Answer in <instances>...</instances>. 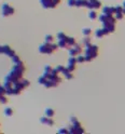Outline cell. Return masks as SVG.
Listing matches in <instances>:
<instances>
[{
	"label": "cell",
	"instance_id": "cell-10",
	"mask_svg": "<svg viewBox=\"0 0 125 134\" xmlns=\"http://www.w3.org/2000/svg\"><path fill=\"white\" fill-rule=\"evenodd\" d=\"M40 122H41L42 124H46V125H50V127H52V125H54V120L51 119V117H42V118H40Z\"/></svg>",
	"mask_w": 125,
	"mask_h": 134
},
{
	"label": "cell",
	"instance_id": "cell-1",
	"mask_svg": "<svg viewBox=\"0 0 125 134\" xmlns=\"http://www.w3.org/2000/svg\"><path fill=\"white\" fill-rule=\"evenodd\" d=\"M99 48L95 44H90V46L85 47V51H84V55H85L86 62H91L92 60L97 58Z\"/></svg>",
	"mask_w": 125,
	"mask_h": 134
},
{
	"label": "cell",
	"instance_id": "cell-7",
	"mask_svg": "<svg viewBox=\"0 0 125 134\" xmlns=\"http://www.w3.org/2000/svg\"><path fill=\"white\" fill-rule=\"evenodd\" d=\"M110 34V31H109L106 27H102V28H98V29H96L95 31V36H96V38H103L104 36H106V35H109Z\"/></svg>",
	"mask_w": 125,
	"mask_h": 134
},
{
	"label": "cell",
	"instance_id": "cell-14",
	"mask_svg": "<svg viewBox=\"0 0 125 134\" xmlns=\"http://www.w3.org/2000/svg\"><path fill=\"white\" fill-rule=\"evenodd\" d=\"M87 5H88V0H77V8L87 7Z\"/></svg>",
	"mask_w": 125,
	"mask_h": 134
},
{
	"label": "cell",
	"instance_id": "cell-8",
	"mask_svg": "<svg viewBox=\"0 0 125 134\" xmlns=\"http://www.w3.org/2000/svg\"><path fill=\"white\" fill-rule=\"evenodd\" d=\"M102 7V2L99 0H88V5L86 8L91 10H94V9H99Z\"/></svg>",
	"mask_w": 125,
	"mask_h": 134
},
{
	"label": "cell",
	"instance_id": "cell-11",
	"mask_svg": "<svg viewBox=\"0 0 125 134\" xmlns=\"http://www.w3.org/2000/svg\"><path fill=\"white\" fill-rule=\"evenodd\" d=\"M3 47V54H6L8 56H10V58H12L13 55H15V52L13 49H11L8 44H6V46H2Z\"/></svg>",
	"mask_w": 125,
	"mask_h": 134
},
{
	"label": "cell",
	"instance_id": "cell-13",
	"mask_svg": "<svg viewBox=\"0 0 125 134\" xmlns=\"http://www.w3.org/2000/svg\"><path fill=\"white\" fill-rule=\"evenodd\" d=\"M67 37H68V36H67ZM57 44H58V47L62 48V49H65V48H68V47H69V46H68V43H67V38H66V39L58 40V41H57Z\"/></svg>",
	"mask_w": 125,
	"mask_h": 134
},
{
	"label": "cell",
	"instance_id": "cell-9",
	"mask_svg": "<svg viewBox=\"0 0 125 134\" xmlns=\"http://www.w3.org/2000/svg\"><path fill=\"white\" fill-rule=\"evenodd\" d=\"M40 3L45 9H54L55 8L53 5V0H40Z\"/></svg>",
	"mask_w": 125,
	"mask_h": 134
},
{
	"label": "cell",
	"instance_id": "cell-6",
	"mask_svg": "<svg viewBox=\"0 0 125 134\" xmlns=\"http://www.w3.org/2000/svg\"><path fill=\"white\" fill-rule=\"evenodd\" d=\"M84 129L82 128V125L80 124L79 121H76V122H72V125L69 130V133H83Z\"/></svg>",
	"mask_w": 125,
	"mask_h": 134
},
{
	"label": "cell",
	"instance_id": "cell-29",
	"mask_svg": "<svg viewBox=\"0 0 125 134\" xmlns=\"http://www.w3.org/2000/svg\"><path fill=\"white\" fill-rule=\"evenodd\" d=\"M67 3L69 7H77V0H68Z\"/></svg>",
	"mask_w": 125,
	"mask_h": 134
},
{
	"label": "cell",
	"instance_id": "cell-19",
	"mask_svg": "<svg viewBox=\"0 0 125 134\" xmlns=\"http://www.w3.org/2000/svg\"><path fill=\"white\" fill-rule=\"evenodd\" d=\"M83 44H84V47H87V46H90V44H92L90 36H85V38L83 39Z\"/></svg>",
	"mask_w": 125,
	"mask_h": 134
},
{
	"label": "cell",
	"instance_id": "cell-3",
	"mask_svg": "<svg viewBox=\"0 0 125 134\" xmlns=\"http://www.w3.org/2000/svg\"><path fill=\"white\" fill-rule=\"evenodd\" d=\"M98 20L103 23V26L113 25V24H115V22H116L115 16L108 15V14H105V13H103L102 15H99V16H98Z\"/></svg>",
	"mask_w": 125,
	"mask_h": 134
},
{
	"label": "cell",
	"instance_id": "cell-25",
	"mask_svg": "<svg viewBox=\"0 0 125 134\" xmlns=\"http://www.w3.org/2000/svg\"><path fill=\"white\" fill-rule=\"evenodd\" d=\"M11 59H12V62H13V64H17V63L21 62V59H19V56H17L16 54L13 55Z\"/></svg>",
	"mask_w": 125,
	"mask_h": 134
},
{
	"label": "cell",
	"instance_id": "cell-23",
	"mask_svg": "<svg viewBox=\"0 0 125 134\" xmlns=\"http://www.w3.org/2000/svg\"><path fill=\"white\" fill-rule=\"evenodd\" d=\"M77 60H78V63H84V62H86L85 55H81V54H79L78 56H77Z\"/></svg>",
	"mask_w": 125,
	"mask_h": 134
},
{
	"label": "cell",
	"instance_id": "cell-22",
	"mask_svg": "<svg viewBox=\"0 0 125 134\" xmlns=\"http://www.w3.org/2000/svg\"><path fill=\"white\" fill-rule=\"evenodd\" d=\"M46 80H47V78L44 75H42V76H40V78L38 79V82L40 83V84H43L44 86V83L46 82Z\"/></svg>",
	"mask_w": 125,
	"mask_h": 134
},
{
	"label": "cell",
	"instance_id": "cell-2",
	"mask_svg": "<svg viewBox=\"0 0 125 134\" xmlns=\"http://www.w3.org/2000/svg\"><path fill=\"white\" fill-rule=\"evenodd\" d=\"M58 48H59L58 44H56L54 42H52V43L44 42L39 47V52L42 54H51V53H53L54 51L57 50Z\"/></svg>",
	"mask_w": 125,
	"mask_h": 134
},
{
	"label": "cell",
	"instance_id": "cell-21",
	"mask_svg": "<svg viewBox=\"0 0 125 134\" xmlns=\"http://www.w3.org/2000/svg\"><path fill=\"white\" fill-rule=\"evenodd\" d=\"M57 40H62V39H66L67 38V36H66V34L65 32H63V31H59V32H57Z\"/></svg>",
	"mask_w": 125,
	"mask_h": 134
},
{
	"label": "cell",
	"instance_id": "cell-27",
	"mask_svg": "<svg viewBox=\"0 0 125 134\" xmlns=\"http://www.w3.org/2000/svg\"><path fill=\"white\" fill-rule=\"evenodd\" d=\"M0 103L1 104H7L8 103V97L6 96V94L0 95Z\"/></svg>",
	"mask_w": 125,
	"mask_h": 134
},
{
	"label": "cell",
	"instance_id": "cell-36",
	"mask_svg": "<svg viewBox=\"0 0 125 134\" xmlns=\"http://www.w3.org/2000/svg\"><path fill=\"white\" fill-rule=\"evenodd\" d=\"M122 7H123V14L125 15V1L123 2V6H122Z\"/></svg>",
	"mask_w": 125,
	"mask_h": 134
},
{
	"label": "cell",
	"instance_id": "cell-18",
	"mask_svg": "<svg viewBox=\"0 0 125 134\" xmlns=\"http://www.w3.org/2000/svg\"><path fill=\"white\" fill-rule=\"evenodd\" d=\"M67 43L69 47H72L76 44V39L73 37H67Z\"/></svg>",
	"mask_w": 125,
	"mask_h": 134
},
{
	"label": "cell",
	"instance_id": "cell-35",
	"mask_svg": "<svg viewBox=\"0 0 125 134\" xmlns=\"http://www.w3.org/2000/svg\"><path fill=\"white\" fill-rule=\"evenodd\" d=\"M0 54H3V47L0 46Z\"/></svg>",
	"mask_w": 125,
	"mask_h": 134
},
{
	"label": "cell",
	"instance_id": "cell-34",
	"mask_svg": "<svg viewBox=\"0 0 125 134\" xmlns=\"http://www.w3.org/2000/svg\"><path fill=\"white\" fill-rule=\"evenodd\" d=\"M22 81L24 82V84H25L26 87H28V86H29V81H28V80H26V79H22Z\"/></svg>",
	"mask_w": 125,
	"mask_h": 134
},
{
	"label": "cell",
	"instance_id": "cell-33",
	"mask_svg": "<svg viewBox=\"0 0 125 134\" xmlns=\"http://www.w3.org/2000/svg\"><path fill=\"white\" fill-rule=\"evenodd\" d=\"M69 131H68L67 129H59L58 131H57V133H68Z\"/></svg>",
	"mask_w": 125,
	"mask_h": 134
},
{
	"label": "cell",
	"instance_id": "cell-5",
	"mask_svg": "<svg viewBox=\"0 0 125 134\" xmlns=\"http://www.w3.org/2000/svg\"><path fill=\"white\" fill-rule=\"evenodd\" d=\"M81 52H82V47L77 43L68 50V53H69L70 56H78L79 54H81Z\"/></svg>",
	"mask_w": 125,
	"mask_h": 134
},
{
	"label": "cell",
	"instance_id": "cell-30",
	"mask_svg": "<svg viewBox=\"0 0 125 134\" xmlns=\"http://www.w3.org/2000/svg\"><path fill=\"white\" fill-rule=\"evenodd\" d=\"M2 94H7V90L5 87L0 84V95H2Z\"/></svg>",
	"mask_w": 125,
	"mask_h": 134
},
{
	"label": "cell",
	"instance_id": "cell-4",
	"mask_svg": "<svg viewBox=\"0 0 125 134\" xmlns=\"http://www.w3.org/2000/svg\"><path fill=\"white\" fill-rule=\"evenodd\" d=\"M1 13L3 16H10L14 13V8L11 7L9 3H3L1 8Z\"/></svg>",
	"mask_w": 125,
	"mask_h": 134
},
{
	"label": "cell",
	"instance_id": "cell-24",
	"mask_svg": "<svg viewBox=\"0 0 125 134\" xmlns=\"http://www.w3.org/2000/svg\"><path fill=\"white\" fill-rule=\"evenodd\" d=\"M76 65L77 64H74V63H68V65H67L68 70H69V71H73L76 69Z\"/></svg>",
	"mask_w": 125,
	"mask_h": 134
},
{
	"label": "cell",
	"instance_id": "cell-17",
	"mask_svg": "<svg viewBox=\"0 0 125 134\" xmlns=\"http://www.w3.org/2000/svg\"><path fill=\"white\" fill-rule=\"evenodd\" d=\"M13 113H14V110L12 109L11 107H7L5 109V115L8 116V117H11V116H13Z\"/></svg>",
	"mask_w": 125,
	"mask_h": 134
},
{
	"label": "cell",
	"instance_id": "cell-20",
	"mask_svg": "<svg viewBox=\"0 0 125 134\" xmlns=\"http://www.w3.org/2000/svg\"><path fill=\"white\" fill-rule=\"evenodd\" d=\"M82 32H83L84 36H91L92 29H91V28H88V27H85V28H83V29H82Z\"/></svg>",
	"mask_w": 125,
	"mask_h": 134
},
{
	"label": "cell",
	"instance_id": "cell-32",
	"mask_svg": "<svg viewBox=\"0 0 125 134\" xmlns=\"http://www.w3.org/2000/svg\"><path fill=\"white\" fill-rule=\"evenodd\" d=\"M65 76H66V78H67V79H72V78H73V75H72V71H68Z\"/></svg>",
	"mask_w": 125,
	"mask_h": 134
},
{
	"label": "cell",
	"instance_id": "cell-12",
	"mask_svg": "<svg viewBox=\"0 0 125 134\" xmlns=\"http://www.w3.org/2000/svg\"><path fill=\"white\" fill-rule=\"evenodd\" d=\"M103 13L108 14V15H113L115 13L114 7H104L103 8Z\"/></svg>",
	"mask_w": 125,
	"mask_h": 134
},
{
	"label": "cell",
	"instance_id": "cell-16",
	"mask_svg": "<svg viewBox=\"0 0 125 134\" xmlns=\"http://www.w3.org/2000/svg\"><path fill=\"white\" fill-rule=\"evenodd\" d=\"M55 115V111H54V109H52V108H46L45 109V116L46 117H53Z\"/></svg>",
	"mask_w": 125,
	"mask_h": 134
},
{
	"label": "cell",
	"instance_id": "cell-28",
	"mask_svg": "<svg viewBox=\"0 0 125 134\" xmlns=\"http://www.w3.org/2000/svg\"><path fill=\"white\" fill-rule=\"evenodd\" d=\"M114 15H115V18L116 20H122L123 16H124L123 12H116V13H114Z\"/></svg>",
	"mask_w": 125,
	"mask_h": 134
},
{
	"label": "cell",
	"instance_id": "cell-15",
	"mask_svg": "<svg viewBox=\"0 0 125 134\" xmlns=\"http://www.w3.org/2000/svg\"><path fill=\"white\" fill-rule=\"evenodd\" d=\"M98 14L96 13V11L95 10H91L90 12H88V18H91V20H95V18H97Z\"/></svg>",
	"mask_w": 125,
	"mask_h": 134
},
{
	"label": "cell",
	"instance_id": "cell-31",
	"mask_svg": "<svg viewBox=\"0 0 125 134\" xmlns=\"http://www.w3.org/2000/svg\"><path fill=\"white\" fill-rule=\"evenodd\" d=\"M114 11H115V13L116 12H123V7L122 6H116V7H114Z\"/></svg>",
	"mask_w": 125,
	"mask_h": 134
},
{
	"label": "cell",
	"instance_id": "cell-26",
	"mask_svg": "<svg viewBox=\"0 0 125 134\" xmlns=\"http://www.w3.org/2000/svg\"><path fill=\"white\" fill-rule=\"evenodd\" d=\"M45 42H49V43L54 42V37L52 35H46L45 36Z\"/></svg>",
	"mask_w": 125,
	"mask_h": 134
}]
</instances>
